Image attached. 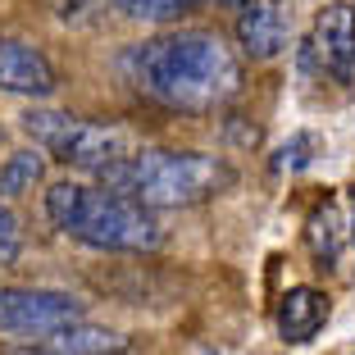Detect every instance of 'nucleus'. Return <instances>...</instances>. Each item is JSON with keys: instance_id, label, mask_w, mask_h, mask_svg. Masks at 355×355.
<instances>
[{"instance_id": "nucleus-9", "label": "nucleus", "mask_w": 355, "mask_h": 355, "mask_svg": "<svg viewBox=\"0 0 355 355\" xmlns=\"http://www.w3.org/2000/svg\"><path fill=\"white\" fill-rule=\"evenodd\" d=\"M328 314H333V305H328V296L319 292V287H292V292L278 301V333L282 342H310L319 328L328 324Z\"/></svg>"}, {"instance_id": "nucleus-10", "label": "nucleus", "mask_w": 355, "mask_h": 355, "mask_svg": "<svg viewBox=\"0 0 355 355\" xmlns=\"http://www.w3.org/2000/svg\"><path fill=\"white\" fill-rule=\"evenodd\" d=\"M128 351V337L110 333V328H96V324H64L55 333L42 337L37 355H123Z\"/></svg>"}, {"instance_id": "nucleus-14", "label": "nucleus", "mask_w": 355, "mask_h": 355, "mask_svg": "<svg viewBox=\"0 0 355 355\" xmlns=\"http://www.w3.org/2000/svg\"><path fill=\"white\" fill-rule=\"evenodd\" d=\"M314 150H319V137L314 132H296V137H287V141L278 146L273 168H278V173H301V168H310Z\"/></svg>"}, {"instance_id": "nucleus-1", "label": "nucleus", "mask_w": 355, "mask_h": 355, "mask_svg": "<svg viewBox=\"0 0 355 355\" xmlns=\"http://www.w3.org/2000/svg\"><path fill=\"white\" fill-rule=\"evenodd\" d=\"M123 73L137 92L187 114H209L241 92V60L223 46L219 32L205 28L164 32V37L128 46Z\"/></svg>"}, {"instance_id": "nucleus-3", "label": "nucleus", "mask_w": 355, "mask_h": 355, "mask_svg": "<svg viewBox=\"0 0 355 355\" xmlns=\"http://www.w3.org/2000/svg\"><path fill=\"white\" fill-rule=\"evenodd\" d=\"M46 214L60 232L87 241L96 251H128V255H141V251H155L164 241V228H159L155 209L137 205V200L119 196V191L101 187H78V182H55L46 191Z\"/></svg>"}, {"instance_id": "nucleus-2", "label": "nucleus", "mask_w": 355, "mask_h": 355, "mask_svg": "<svg viewBox=\"0 0 355 355\" xmlns=\"http://www.w3.org/2000/svg\"><path fill=\"white\" fill-rule=\"evenodd\" d=\"M237 182L228 159L200 150H132L101 168V187L146 209H187L214 200Z\"/></svg>"}, {"instance_id": "nucleus-8", "label": "nucleus", "mask_w": 355, "mask_h": 355, "mask_svg": "<svg viewBox=\"0 0 355 355\" xmlns=\"http://www.w3.org/2000/svg\"><path fill=\"white\" fill-rule=\"evenodd\" d=\"M237 42L251 60H273L287 46V14L278 0H246L237 14Z\"/></svg>"}, {"instance_id": "nucleus-15", "label": "nucleus", "mask_w": 355, "mask_h": 355, "mask_svg": "<svg viewBox=\"0 0 355 355\" xmlns=\"http://www.w3.org/2000/svg\"><path fill=\"white\" fill-rule=\"evenodd\" d=\"M19 251H23V228L14 219V209L0 205V264H14Z\"/></svg>"}, {"instance_id": "nucleus-16", "label": "nucleus", "mask_w": 355, "mask_h": 355, "mask_svg": "<svg viewBox=\"0 0 355 355\" xmlns=\"http://www.w3.org/2000/svg\"><path fill=\"white\" fill-rule=\"evenodd\" d=\"M351 237H355V187H351Z\"/></svg>"}, {"instance_id": "nucleus-6", "label": "nucleus", "mask_w": 355, "mask_h": 355, "mask_svg": "<svg viewBox=\"0 0 355 355\" xmlns=\"http://www.w3.org/2000/svg\"><path fill=\"white\" fill-rule=\"evenodd\" d=\"M55 69L37 46L0 37V92L10 96H55Z\"/></svg>"}, {"instance_id": "nucleus-11", "label": "nucleus", "mask_w": 355, "mask_h": 355, "mask_svg": "<svg viewBox=\"0 0 355 355\" xmlns=\"http://www.w3.org/2000/svg\"><path fill=\"white\" fill-rule=\"evenodd\" d=\"M42 173H46L42 150H19V155H10L0 164V196H23V191H32L42 182Z\"/></svg>"}, {"instance_id": "nucleus-12", "label": "nucleus", "mask_w": 355, "mask_h": 355, "mask_svg": "<svg viewBox=\"0 0 355 355\" xmlns=\"http://www.w3.org/2000/svg\"><path fill=\"white\" fill-rule=\"evenodd\" d=\"M310 251L319 255L324 264H333L337 255H342V219H337L333 205L314 209V219H310Z\"/></svg>"}, {"instance_id": "nucleus-17", "label": "nucleus", "mask_w": 355, "mask_h": 355, "mask_svg": "<svg viewBox=\"0 0 355 355\" xmlns=\"http://www.w3.org/2000/svg\"><path fill=\"white\" fill-rule=\"evenodd\" d=\"M219 5H228V10H241V5H246V0H219Z\"/></svg>"}, {"instance_id": "nucleus-4", "label": "nucleus", "mask_w": 355, "mask_h": 355, "mask_svg": "<svg viewBox=\"0 0 355 355\" xmlns=\"http://www.w3.org/2000/svg\"><path fill=\"white\" fill-rule=\"evenodd\" d=\"M23 132L42 150H51L60 164L87 168V173H101L105 164L132 155V141H128L123 128L87 123V119L60 114V110H28V114H23Z\"/></svg>"}, {"instance_id": "nucleus-13", "label": "nucleus", "mask_w": 355, "mask_h": 355, "mask_svg": "<svg viewBox=\"0 0 355 355\" xmlns=\"http://www.w3.org/2000/svg\"><path fill=\"white\" fill-rule=\"evenodd\" d=\"M119 10L128 14V19H146V23H168L178 19V14L196 10L200 0H114Z\"/></svg>"}, {"instance_id": "nucleus-7", "label": "nucleus", "mask_w": 355, "mask_h": 355, "mask_svg": "<svg viewBox=\"0 0 355 355\" xmlns=\"http://www.w3.org/2000/svg\"><path fill=\"white\" fill-rule=\"evenodd\" d=\"M310 55L324 64L333 78H346L355 64V10L351 5H328L310 32Z\"/></svg>"}, {"instance_id": "nucleus-5", "label": "nucleus", "mask_w": 355, "mask_h": 355, "mask_svg": "<svg viewBox=\"0 0 355 355\" xmlns=\"http://www.w3.org/2000/svg\"><path fill=\"white\" fill-rule=\"evenodd\" d=\"M83 319V301L69 292H46V287H0V333L46 337L64 324Z\"/></svg>"}]
</instances>
